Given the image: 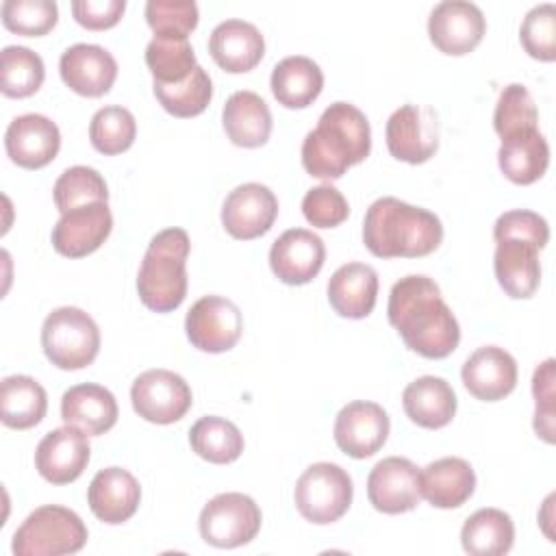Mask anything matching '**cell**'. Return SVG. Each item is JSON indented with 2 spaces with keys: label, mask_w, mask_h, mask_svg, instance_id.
<instances>
[{
  "label": "cell",
  "mask_w": 556,
  "mask_h": 556,
  "mask_svg": "<svg viewBox=\"0 0 556 556\" xmlns=\"http://www.w3.org/2000/svg\"><path fill=\"white\" fill-rule=\"evenodd\" d=\"M130 402L141 419L167 426L187 415L193 395L182 376L169 369H148L135 378Z\"/></svg>",
  "instance_id": "obj_9"
},
{
  "label": "cell",
  "mask_w": 556,
  "mask_h": 556,
  "mask_svg": "<svg viewBox=\"0 0 556 556\" xmlns=\"http://www.w3.org/2000/svg\"><path fill=\"white\" fill-rule=\"evenodd\" d=\"M539 122L536 104L526 89V85L510 83L502 89L495 113H493V128L500 135V139L523 130V128H534Z\"/></svg>",
  "instance_id": "obj_41"
},
{
  "label": "cell",
  "mask_w": 556,
  "mask_h": 556,
  "mask_svg": "<svg viewBox=\"0 0 556 556\" xmlns=\"http://www.w3.org/2000/svg\"><path fill=\"white\" fill-rule=\"evenodd\" d=\"M87 502L100 521L117 526L137 513L141 486L128 469L106 467L93 476L87 489Z\"/></svg>",
  "instance_id": "obj_22"
},
{
  "label": "cell",
  "mask_w": 556,
  "mask_h": 556,
  "mask_svg": "<svg viewBox=\"0 0 556 556\" xmlns=\"http://www.w3.org/2000/svg\"><path fill=\"white\" fill-rule=\"evenodd\" d=\"M117 400L115 395L93 382L76 384L67 389L61 397V417L67 426H76L89 437H100L109 432L117 421Z\"/></svg>",
  "instance_id": "obj_25"
},
{
  "label": "cell",
  "mask_w": 556,
  "mask_h": 556,
  "mask_svg": "<svg viewBox=\"0 0 556 556\" xmlns=\"http://www.w3.org/2000/svg\"><path fill=\"white\" fill-rule=\"evenodd\" d=\"M352 495L350 473L334 463H313L306 467L293 491L298 513L317 526L339 521L348 513Z\"/></svg>",
  "instance_id": "obj_7"
},
{
  "label": "cell",
  "mask_w": 556,
  "mask_h": 556,
  "mask_svg": "<svg viewBox=\"0 0 556 556\" xmlns=\"http://www.w3.org/2000/svg\"><path fill=\"white\" fill-rule=\"evenodd\" d=\"M126 11L124 0H76L72 2L74 20L87 30L113 28Z\"/></svg>",
  "instance_id": "obj_47"
},
{
  "label": "cell",
  "mask_w": 556,
  "mask_h": 556,
  "mask_svg": "<svg viewBox=\"0 0 556 556\" xmlns=\"http://www.w3.org/2000/svg\"><path fill=\"white\" fill-rule=\"evenodd\" d=\"M189 248L191 241L182 228H165L150 239L137 274V291L143 306L154 313H169L182 304Z\"/></svg>",
  "instance_id": "obj_4"
},
{
  "label": "cell",
  "mask_w": 556,
  "mask_h": 556,
  "mask_svg": "<svg viewBox=\"0 0 556 556\" xmlns=\"http://www.w3.org/2000/svg\"><path fill=\"white\" fill-rule=\"evenodd\" d=\"M515 541V526L508 513L500 508H480L460 530L463 549L471 556H502L510 552Z\"/></svg>",
  "instance_id": "obj_33"
},
{
  "label": "cell",
  "mask_w": 556,
  "mask_h": 556,
  "mask_svg": "<svg viewBox=\"0 0 556 556\" xmlns=\"http://www.w3.org/2000/svg\"><path fill=\"white\" fill-rule=\"evenodd\" d=\"M137 137V122L135 115L124 106H102L93 113L89 124V139L91 146L106 154H122L126 152Z\"/></svg>",
  "instance_id": "obj_38"
},
{
  "label": "cell",
  "mask_w": 556,
  "mask_h": 556,
  "mask_svg": "<svg viewBox=\"0 0 556 556\" xmlns=\"http://www.w3.org/2000/svg\"><path fill=\"white\" fill-rule=\"evenodd\" d=\"M208 52L224 72L243 74L261 63L265 54V39L250 22L226 20L213 28L208 37Z\"/></svg>",
  "instance_id": "obj_23"
},
{
  "label": "cell",
  "mask_w": 556,
  "mask_h": 556,
  "mask_svg": "<svg viewBox=\"0 0 556 556\" xmlns=\"http://www.w3.org/2000/svg\"><path fill=\"white\" fill-rule=\"evenodd\" d=\"M387 315L406 348L424 358H445L458 348V321L439 285L424 274L404 276L391 287Z\"/></svg>",
  "instance_id": "obj_1"
},
{
  "label": "cell",
  "mask_w": 556,
  "mask_h": 556,
  "mask_svg": "<svg viewBox=\"0 0 556 556\" xmlns=\"http://www.w3.org/2000/svg\"><path fill=\"white\" fill-rule=\"evenodd\" d=\"M519 39L532 59L552 63L556 59V7L545 2L530 9L521 22Z\"/></svg>",
  "instance_id": "obj_43"
},
{
  "label": "cell",
  "mask_w": 556,
  "mask_h": 556,
  "mask_svg": "<svg viewBox=\"0 0 556 556\" xmlns=\"http://www.w3.org/2000/svg\"><path fill=\"white\" fill-rule=\"evenodd\" d=\"M63 83L78 96L100 98L117 78V61L109 50L96 43H74L59 61Z\"/></svg>",
  "instance_id": "obj_20"
},
{
  "label": "cell",
  "mask_w": 556,
  "mask_h": 556,
  "mask_svg": "<svg viewBox=\"0 0 556 556\" xmlns=\"http://www.w3.org/2000/svg\"><path fill=\"white\" fill-rule=\"evenodd\" d=\"M486 20L478 4L467 0L439 2L428 17V35L437 50L450 56L471 52L484 37Z\"/></svg>",
  "instance_id": "obj_12"
},
{
  "label": "cell",
  "mask_w": 556,
  "mask_h": 556,
  "mask_svg": "<svg viewBox=\"0 0 556 556\" xmlns=\"http://www.w3.org/2000/svg\"><path fill=\"white\" fill-rule=\"evenodd\" d=\"M113 228V215L106 202H91L61 213L52 228V248L67 258H80L96 252Z\"/></svg>",
  "instance_id": "obj_16"
},
{
  "label": "cell",
  "mask_w": 556,
  "mask_h": 556,
  "mask_svg": "<svg viewBox=\"0 0 556 556\" xmlns=\"http://www.w3.org/2000/svg\"><path fill=\"white\" fill-rule=\"evenodd\" d=\"M146 65L156 85L182 83L198 67L189 39L178 37H154L146 46Z\"/></svg>",
  "instance_id": "obj_35"
},
{
  "label": "cell",
  "mask_w": 556,
  "mask_h": 556,
  "mask_svg": "<svg viewBox=\"0 0 556 556\" xmlns=\"http://www.w3.org/2000/svg\"><path fill=\"white\" fill-rule=\"evenodd\" d=\"M378 274L367 263H345L328 280V302L337 315L363 319L376 306Z\"/></svg>",
  "instance_id": "obj_26"
},
{
  "label": "cell",
  "mask_w": 556,
  "mask_h": 556,
  "mask_svg": "<svg viewBox=\"0 0 556 556\" xmlns=\"http://www.w3.org/2000/svg\"><path fill=\"white\" fill-rule=\"evenodd\" d=\"M495 243L493 269L504 293L515 300L534 295L541 282L539 248L523 239H500Z\"/></svg>",
  "instance_id": "obj_24"
},
{
  "label": "cell",
  "mask_w": 556,
  "mask_h": 556,
  "mask_svg": "<svg viewBox=\"0 0 556 556\" xmlns=\"http://www.w3.org/2000/svg\"><path fill=\"white\" fill-rule=\"evenodd\" d=\"M278 200L274 191L261 182H243L235 187L222 206V224L235 239L250 241L263 237L276 222Z\"/></svg>",
  "instance_id": "obj_15"
},
{
  "label": "cell",
  "mask_w": 556,
  "mask_h": 556,
  "mask_svg": "<svg viewBox=\"0 0 556 556\" xmlns=\"http://www.w3.org/2000/svg\"><path fill=\"white\" fill-rule=\"evenodd\" d=\"M198 4L191 0H150L146 4V22L154 37L187 39L198 26Z\"/></svg>",
  "instance_id": "obj_42"
},
{
  "label": "cell",
  "mask_w": 556,
  "mask_h": 556,
  "mask_svg": "<svg viewBox=\"0 0 556 556\" xmlns=\"http://www.w3.org/2000/svg\"><path fill=\"white\" fill-rule=\"evenodd\" d=\"M152 91L159 104L174 117H195L200 115L211 98H213V83L208 74L198 65L189 78L176 85H156L152 83Z\"/></svg>",
  "instance_id": "obj_37"
},
{
  "label": "cell",
  "mask_w": 556,
  "mask_h": 556,
  "mask_svg": "<svg viewBox=\"0 0 556 556\" xmlns=\"http://www.w3.org/2000/svg\"><path fill=\"white\" fill-rule=\"evenodd\" d=\"M419 476L421 497H426L434 508H458L476 489V473L471 465L458 456L437 458L426 465Z\"/></svg>",
  "instance_id": "obj_28"
},
{
  "label": "cell",
  "mask_w": 556,
  "mask_h": 556,
  "mask_svg": "<svg viewBox=\"0 0 556 556\" xmlns=\"http://www.w3.org/2000/svg\"><path fill=\"white\" fill-rule=\"evenodd\" d=\"M48 410L46 389L30 376H7L0 384V419L7 428L28 430L37 426Z\"/></svg>",
  "instance_id": "obj_32"
},
{
  "label": "cell",
  "mask_w": 556,
  "mask_h": 556,
  "mask_svg": "<svg viewBox=\"0 0 556 556\" xmlns=\"http://www.w3.org/2000/svg\"><path fill=\"white\" fill-rule=\"evenodd\" d=\"M554 358H547L534 369L532 395H534V432L545 441L554 443Z\"/></svg>",
  "instance_id": "obj_46"
},
{
  "label": "cell",
  "mask_w": 556,
  "mask_h": 556,
  "mask_svg": "<svg viewBox=\"0 0 556 556\" xmlns=\"http://www.w3.org/2000/svg\"><path fill=\"white\" fill-rule=\"evenodd\" d=\"M261 508L245 493H219L200 513V536L213 547H239L250 543L261 530Z\"/></svg>",
  "instance_id": "obj_8"
},
{
  "label": "cell",
  "mask_w": 556,
  "mask_h": 556,
  "mask_svg": "<svg viewBox=\"0 0 556 556\" xmlns=\"http://www.w3.org/2000/svg\"><path fill=\"white\" fill-rule=\"evenodd\" d=\"M493 239H523L534 243L539 250H543L549 241V226L545 217H541L534 211L528 208H515L506 211L495 219L493 226Z\"/></svg>",
  "instance_id": "obj_45"
},
{
  "label": "cell",
  "mask_w": 556,
  "mask_h": 556,
  "mask_svg": "<svg viewBox=\"0 0 556 556\" xmlns=\"http://www.w3.org/2000/svg\"><path fill=\"white\" fill-rule=\"evenodd\" d=\"M87 543L85 521L70 508L46 504L35 508L13 534L15 556L76 554Z\"/></svg>",
  "instance_id": "obj_5"
},
{
  "label": "cell",
  "mask_w": 556,
  "mask_h": 556,
  "mask_svg": "<svg viewBox=\"0 0 556 556\" xmlns=\"http://www.w3.org/2000/svg\"><path fill=\"white\" fill-rule=\"evenodd\" d=\"M402 406L413 424L439 430L456 415V393L447 380L439 376H421L404 389Z\"/></svg>",
  "instance_id": "obj_29"
},
{
  "label": "cell",
  "mask_w": 556,
  "mask_h": 556,
  "mask_svg": "<svg viewBox=\"0 0 556 556\" xmlns=\"http://www.w3.org/2000/svg\"><path fill=\"white\" fill-rule=\"evenodd\" d=\"M46 78L43 61L24 46H7L0 54V91L7 98H28Z\"/></svg>",
  "instance_id": "obj_36"
},
{
  "label": "cell",
  "mask_w": 556,
  "mask_h": 556,
  "mask_svg": "<svg viewBox=\"0 0 556 556\" xmlns=\"http://www.w3.org/2000/svg\"><path fill=\"white\" fill-rule=\"evenodd\" d=\"M389 428V415L380 404L356 400L337 413L334 443L352 458H369L387 443Z\"/></svg>",
  "instance_id": "obj_14"
},
{
  "label": "cell",
  "mask_w": 556,
  "mask_h": 556,
  "mask_svg": "<svg viewBox=\"0 0 556 556\" xmlns=\"http://www.w3.org/2000/svg\"><path fill=\"white\" fill-rule=\"evenodd\" d=\"M389 154L397 161L419 165L439 148V122L430 106L404 104L391 113L384 128Z\"/></svg>",
  "instance_id": "obj_11"
},
{
  "label": "cell",
  "mask_w": 556,
  "mask_h": 556,
  "mask_svg": "<svg viewBox=\"0 0 556 556\" xmlns=\"http://www.w3.org/2000/svg\"><path fill=\"white\" fill-rule=\"evenodd\" d=\"M465 389L482 402H497L517 384V363L510 352L497 345L478 348L460 369Z\"/></svg>",
  "instance_id": "obj_21"
},
{
  "label": "cell",
  "mask_w": 556,
  "mask_h": 556,
  "mask_svg": "<svg viewBox=\"0 0 556 556\" xmlns=\"http://www.w3.org/2000/svg\"><path fill=\"white\" fill-rule=\"evenodd\" d=\"M269 85L278 104L287 109H306L321 93L324 74L313 59L293 54L276 63Z\"/></svg>",
  "instance_id": "obj_31"
},
{
  "label": "cell",
  "mask_w": 556,
  "mask_h": 556,
  "mask_svg": "<svg viewBox=\"0 0 556 556\" xmlns=\"http://www.w3.org/2000/svg\"><path fill=\"white\" fill-rule=\"evenodd\" d=\"M185 330L193 348L208 354H219L239 343L243 317L232 300L222 295H204L189 308Z\"/></svg>",
  "instance_id": "obj_10"
},
{
  "label": "cell",
  "mask_w": 556,
  "mask_h": 556,
  "mask_svg": "<svg viewBox=\"0 0 556 556\" xmlns=\"http://www.w3.org/2000/svg\"><path fill=\"white\" fill-rule=\"evenodd\" d=\"M302 213L306 222L317 228H334L348 219L350 204L337 187L319 185L306 191L302 200Z\"/></svg>",
  "instance_id": "obj_44"
},
{
  "label": "cell",
  "mask_w": 556,
  "mask_h": 556,
  "mask_svg": "<svg viewBox=\"0 0 556 556\" xmlns=\"http://www.w3.org/2000/svg\"><path fill=\"white\" fill-rule=\"evenodd\" d=\"M189 443L200 458L213 465H228L243 452L241 430L217 415L200 417L189 430Z\"/></svg>",
  "instance_id": "obj_34"
},
{
  "label": "cell",
  "mask_w": 556,
  "mask_h": 556,
  "mask_svg": "<svg viewBox=\"0 0 556 556\" xmlns=\"http://www.w3.org/2000/svg\"><path fill=\"white\" fill-rule=\"evenodd\" d=\"M54 204L61 213H67L76 206H85L91 202H106L109 189L104 178L87 165L67 167L54 182Z\"/></svg>",
  "instance_id": "obj_39"
},
{
  "label": "cell",
  "mask_w": 556,
  "mask_h": 556,
  "mask_svg": "<svg viewBox=\"0 0 556 556\" xmlns=\"http://www.w3.org/2000/svg\"><path fill=\"white\" fill-rule=\"evenodd\" d=\"M326 248L319 235L306 228L285 230L269 250V267L285 285H306L324 267Z\"/></svg>",
  "instance_id": "obj_18"
},
{
  "label": "cell",
  "mask_w": 556,
  "mask_h": 556,
  "mask_svg": "<svg viewBox=\"0 0 556 556\" xmlns=\"http://www.w3.org/2000/svg\"><path fill=\"white\" fill-rule=\"evenodd\" d=\"M443 241V224L428 208L393 195L369 204L363 219V243L378 258H419Z\"/></svg>",
  "instance_id": "obj_2"
},
{
  "label": "cell",
  "mask_w": 556,
  "mask_h": 556,
  "mask_svg": "<svg viewBox=\"0 0 556 556\" xmlns=\"http://www.w3.org/2000/svg\"><path fill=\"white\" fill-rule=\"evenodd\" d=\"M367 497L384 515L413 510L421 500V476L413 460L389 456L374 465L367 478Z\"/></svg>",
  "instance_id": "obj_13"
},
{
  "label": "cell",
  "mask_w": 556,
  "mask_h": 556,
  "mask_svg": "<svg viewBox=\"0 0 556 556\" xmlns=\"http://www.w3.org/2000/svg\"><path fill=\"white\" fill-rule=\"evenodd\" d=\"M87 437V432L67 424L50 430L35 452V467L39 476L52 484L74 482L85 471L91 456Z\"/></svg>",
  "instance_id": "obj_17"
},
{
  "label": "cell",
  "mask_w": 556,
  "mask_h": 556,
  "mask_svg": "<svg viewBox=\"0 0 556 556\" xmlns=\"http://www.w3.org/2000/svg\"><path fill=\"white\" fill-rule=\"evenodd\" d=\"M41 348L52 365L65 371L91 365L100 352V328L83 308H54L41 326Z\"/></svg>",
  "instance_id": "obj_6"
},
{
  "label": "cell",
  "mask_w": 556,
  "mask_h": 556,
  "mask_svg": "<svg viewBox=\"0 0 556 556\" xmlns=\"http://www.w3.org/2000/svg\"><path fill=\"white\" fill-rule=\"evenodd\" d=\"M0 11L4 28L24 37H41L59 20V7L52 0H7Z\"/></svg>",
  "instance_id": "obj_40"
},
{
  "label": "cell",
  "mask_w": 556,
  "mask_h": 556,
  "mask_svg": "<svg viewBox=\"0 0 556 556\" xmlns=\"http://www.w3.org/2000/svg\"><path fill=\"white\" fill-rule=\"evenodd\" d=\"M371 150V128L361 109L332 102L302 141V165L313 178L337 180Z\"/></svg>",
  "instance_id": "obj_3"
},
{
  "label": "cell",
  "mask_w": 556,
  "mask_h": 556,
  "mask_svg": "<svg viewBox=\"0 0 556 556\" xmlns=\"http://www.w3.org/2000/svg\"><path fill=\"white\" fill-rule=\"evenodd\" d=\"M61 148L59 126L39 113L15 117L4 132V150L9 159L24 169H39L54 161Z\"/></svg>",
  "instance_id": "obj_19"
},
{
  "label": "cell",
  "mask_w": 556,
  "mask_h": 556,
  "mask_svg": "<svg viewBox=\"0 0 556 556\" xmlns=\"http://www.w3.org/2000/svg\"><path fill=\"white\" fill-rule=\"evenodd\" d=\"M228 139L239 148H258L271 135V111L254 91H235L222 111Z\"/></svg>",
  "instance_id": "obj_30"
},
{
  "label": "cell",
  "mask_w": 556,
  "mask_h": 556,
  "mask_svg": "<svg viewBox=\"0 0 556 556\" xmlns=\"http://www.w3.org/2000/svg\"><path fill=\"white\" fill-rule=\"evenodd\" d=\"M497 163L502 174L515 185L536 182L549 165V146L539 130L523 128L502 139L497 150Z\"/></svg>",
  "instance_id": "obj_27"
}]
</instances>
